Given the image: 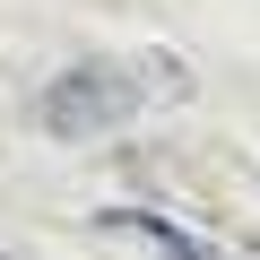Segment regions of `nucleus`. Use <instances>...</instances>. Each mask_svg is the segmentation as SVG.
Segmentation results:
<instances>
[{"instance_id":"f257e3e1","label":"nucleus","mask_w":260,"mask_h":260,"mask_svg":"<svg viewBox=\"0 0 260 260\" xmlns=\"http://www.w3.org/2000/svg\"><path fill=\"white\" fill-rule=\"evenodd\" d=\"M174 95H191V70L156 44V52H139V61H78V70H61V78H44V95H35V121L52 130V139H113V130H130L148 104H174Z\"/></svg>"},{"instance_id":"f03ea898","label":"nucleus","mask_w":260,"mask_h":260,"mask_svg":"<svg viewBox=\"0 0 260 260\" xmlns=\"http://www.w3.org/2000/svg\"><path fill=\"white\" fill-rule=\"evenodd\" d=\"M95 234H130V243H148L156 260H217L191 225H174L165 208H130V200H113V208H95Z\"/></svg>"}]
</instances>
